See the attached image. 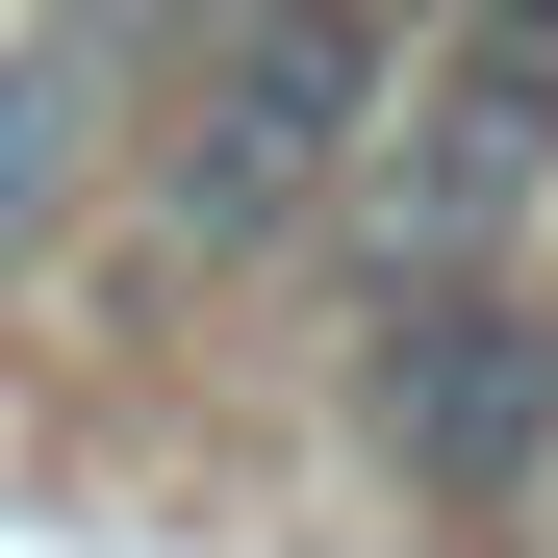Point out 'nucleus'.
<instances>
[{"label":"nucleus","instance_id":"obj_2","mask_svg":"<svg viewBox=\"0 0 558 558\" xmlns=\"http://www.w3.org/2000/svg\"><path fill=\"white\" fill-rule=\"evenodd\" d=\"M355 432H381L407 508L508 533L558 483V305H533V279H407V305L355 330Z\"/></svg>","mask_w":558,"mask_h":558},{"label":"nucleus","instance_id":"obj_4","mask_svg":"<svg viewBox=\"0 0 558 558\" xmlns=\"http://www.w3.org/2000/svg\"><path fill=\"white\" fill-rule=\"evenodd\" d=\"M51 204H76V76L0 51V254H51Z\"/></svg>","mask_w":558,"mask_h":558},{"label":"nucleus","instance_id":"obj_1","mask_svg":"<svg viewBox=\"0 0 558 558\" xmlns=\"http://www.w3.org/2000/svg\"><path fill=\"white\" fill-rule=\"evenodd\" d=\"M407 0H229L204 51H178V128H153V229L178 254H279L330 229V178H381L407 128Z\"/></svg>","mask_w":558,"mask_h":558},{"label":"nucleus","instance_id":"obj_5","mask_svg":"<svg viewBox=\"0 0 558 558\" xmlns=\"http://www.w3.org/2000/svg\"><path fill=\"white\" fill-rule=\"evenodd\" d=\"M204 26H229V0H51L26 51H51V76H128V51H204Z\"/></svg>","mask_w":558,"mask_h":558},{"label":"nucleus","instance_id":"obj_3","mask_svg":"<svg viewBox=\"0 0 558 558\" xmlns=\"http://www.w3.org/2000/svg\"><path fill=\"white\" fill-rule=\"evenodd\" d=\"M533 204H558V0H457V26L407 51V128H381V178H355V229H381L407 279H483Z\"/></svg>","mask_w":558,"mask_h":558}]
</instances>
